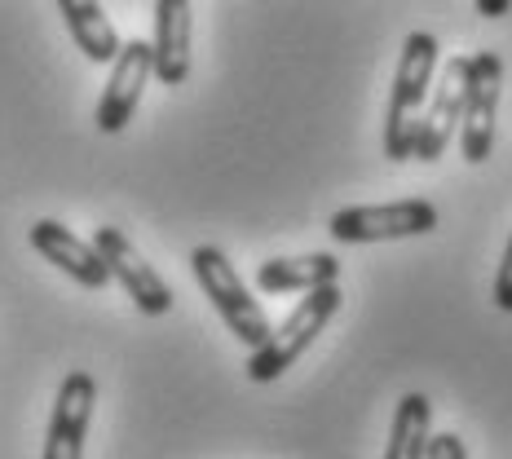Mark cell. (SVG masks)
I'll list each match as a JSON object with an SVG mask.
<instances>
[{
  "mask_svg": "<svg viewBox=\"0 0 512 459\" xmlns=\"http://www.w3.org/2000/svg\"><path fill=\"white\" fill-rule=\"evenodd\" d=\"M442 67V49H437L433 31H411L402 40V58L393 71V89H389V111H384V159L407 164L411 146H415V128H420L424 102Z\"/></svg>",
  "mask_w": 512,
  "mask_h": 459,
  "instance_id": "obj_1",
  "label": "cell"
},
{
  "mask_svg": "<svg viewBox=\"0 0 512 459\" xmlns=\"http://www.w3.org/2000/svg\"><path fill=\"white\" fill-rule=\"evenodd\" d=\"M340 301H345V296H340V283L318 287V292H305V301H296L292 314H287L283 323L265 336V345L252 349L248 376L256 384H270V380L287 376V371H292V362L301 358L305 349L318 340V332H323V327L340 314Z\"/></svg>",
  "mask_w": 512,
  "mask_h": 459,
  "instance_id": "obj_2",
  "label": "cell"
},
{
  "mask_svg": "<svg viewBox=\"0 0 512 459\" xmlns=\"http://www.w3.org/2000/svg\"><path fill=\"white\" fill-rule=\"evenodd\" d=\"M190 274H195L199 292L212 301V309L221 314V323L230 327L234 336L243 340L248 349L265 345V336H270V318H265V309L252 301L248 283L239 279V270L226 261V252L204 243V248L190 252Z\"/></svg>",
  "mask_w": 512,
  "mask_h": 459,
  "instance_id": "obj_3",
  "label": "cell"
},
{
  "mask_svg": "<svg viewBox=\"0 0 512 459\" xmlns=\"http://www.w3.org/2000/svg\"><path fill=\"white\" fill-rule=\"evenodd\" d=\"M499 89H504V58L495 49L468 53L464 71V115H460V146L468 164H486L495 151L499 128Z\"/></svg>",
  "mask_w": 512,
  "mask_h": 459,
  "instance_id": "obj_4",
  "label": "cell"
},
{
  "mask_svg": "<svg viewBox=\"0 0 512 459\" xmlns=\"http://www.w3.org/2000/svg\"><path fill=\"white\" fill-rule=\"evenodd\" d=\"M336 243H389V239H415V234L437 230V208L429 199H398V204H362L340 208L327 221Z\"/></svg>",
  "mask_w": 512,
  "mask_h": 459,
  "instance_id": "obj_5",
  "label": "cell"
},
{
  "mask_svg": "<svg viewBox=\"0 0 512 459\" xmlns=\"http://www.w3.org/2000/svg\"><path fill=\"white\" fill-rule=\"evenodd\" d=\"M93 248H98V256L106 261V270H111V279L128 292V301H133L142 314H168L173 309V287H168L164 279H159V270L151 261H146L142 252L133 248V239L120 230V226H102L93 230Z\"/></svg>",
  "mask_w": 512,
  "mask_h": 459,
  "instance_id": "obj_6",
  "label": "cell"
},
{
  "mask_svg": "<svg viewBox=\"0 0 512 459\" xmlns=\"http://www.w3.org/2000/svg\"><path fill=\"white\" fill-rule=\"evenodd\" d=\"M464 71H468V58H446L442 67H437V84L429 89V102H424L420 128H415V146H411V159H420V164H437L446 142H451V133L460 128Z\"/></svg>",
  "mask_w": 512,
  "mask_h": 459,
  "instance_id": "obj_7",
  "label": "cell"
},
{
  "mask_svg": "<svg viewBox=\"0 0 512 459\" xmlns=\"http://www.w3.org/2000/svg\"><path fill=\"white\" fill-rule=\"evenodd\" d=\"M93 407H98V380L89 371H67L58 384L45 433V455L40 459H84V437L93 424Z\"/></svg>",
  "mask_w": 512,
  "mask_h": 459,
  "instance_id": "obj_8",
  "label": "cell"
},
{
  "mask_svg": "<svg viewBox=\"0 0 512 459\" xmlns=\"http://www.w3.org/2000/svg\"><path fill=\"white\" fill-rule=\"evenodd\" d=\"M151 76H155L151 71V40H128V45H120V53H115V62H111V80H106L102 102H98V128L106 137H115L128 128Z\"/></svg>",
  "mask_w": 512,
  "mask_h": 459,
  "instance_id": "obj_9",
  "label": "cell"
},
{
  "mask_svg": "<svg viewBox=\"0 0 512 459\" xmlns=\"http://www.w3.org/2000/svg\"><path fill=\"white\" fill-rule=\"evenodd\" d=\"M27 239H31V248L45 256L49 265H58L67 279H76L80 287H89V292H102V287L111 283V270H106V261L98 256V248H93L89 239H80V234H71L62 221L40 217L36 226L27 230Z\"/></svg>",
  "mask_w": 512,
  "mask_h": 459,
  "instance_id": "obj_10",
  "label": "cell"
},
{
  "mask_svg": "<svg viewBox=\"0 0 512 459\" xmlns=\"http://www.w3.org/2000/svg\"><path fill=\"white\" fill-rule=\"evenodd\" d=\"M190 40H195V9H190V0H155L151 71L164 89H177L190 76Z\"/></svg>",
  "mask_w": 512,
  "mask_h": 459,
  "instance_id": "obj_11",
  "label": "cell"
},
{
  "mask_svg": "<svg viewBox=\"0 0 512 459\" xmlns=\"http://www.w3.org/2000/svg\"><path fill=\"white\" fill-rule=\"evenodd\" d=\"M340 283V261L332 252H305V256H265L256 265V287L270 296L279 292H318V287Z\"/></svg>",
  "mask_w": 512,
  "mask_h": 459,
  "instance_id": "obj_12",
  "label": "cell"
},
{
  "mask_svg": "<svg viewBox=\"0 0 512 459\" xmlns=\"http://www.w3.org/2000/svg\"><path fill=\"white\" fill-rule=\"evenodd\" d=\"M58 14L62 23H67L71 40L80 45V53L89 62H115V53H120V31L111 27V18H106L102 0H58Z\"/></svg>",
  "mask_w": 512,
  "mask_h": 459,
  "instance_id": "obj_13",
  "label": "cell"
},
{
  "mask_svg": "<svg viewBox=\"0 0 512 459\" xmlns=\"http://www.w3.org/2000/svg\"><path fill=\"white\" fill-rule=\"evenodd\" d=\"M429 424H433L429 398H424V393H402L398 411H393L384 459H424L429 455Z\"/></svg>",
  "mask_w": 512,
  "mask_h": 459,
  "instance_id": "obj_14",
  "label": "cell"
},
{
  "mask_svg": "<svg viewBox=\"0 0 512 459\" xmlns=\"http://www.w3.org/2000/svg\"><path fill=\"white\" fill-rule=\"evenodd\" d=\"M495 305L512 314V239L504 248V261H499V274H495Z\"/></svg>",
  "mask_w": 512,
  "mask_h": 459,
  "instance_id": "obj_15",
  "label": "cell"
},
{
  "mask_svg": "<svg viewBox=\"0 0 512 459\" xmlns=\"http://www.w3.org/2000/svg\"><path fill=\"white\" fill-rule=\"evenodd\" d=\"M424 459H468L464 437L460 433H437V437H429V455H424Z\"/></svg>",
  "mask_w": 512,
  "mask_h": 459,
  "instance_id": "obj_16",
  "label": "cell"
},
{
  "mask_svg": "<svg viewBox=\"0 0 512 459\" xmlns=\"http://www.w3.org/2000/svg\"><path fill=\"white\" fill-rule=\"evenodd\" d=\"M473 9H477L482 18H508L512 0H473Z\"/></svg>",
  "mask_w": 512,
  "mask_h": 459,
  "instance_id": "obj_17",
  "label": "cell"
}]
</instances>
